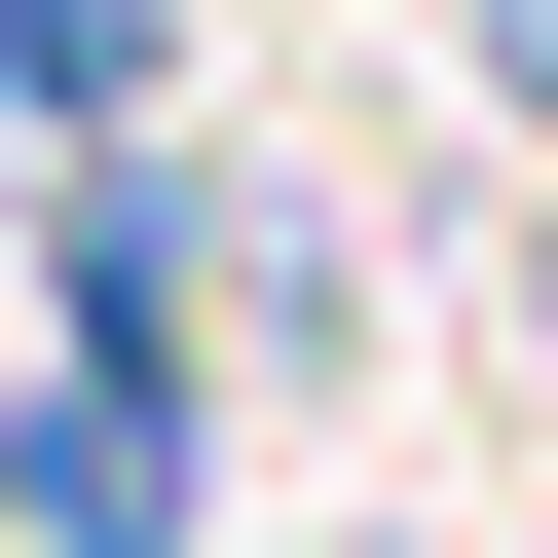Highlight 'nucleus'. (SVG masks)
I'll use <instances>...</instances> for the list:
<instances>
[{"label": "nucleus", "mask_w": 558, "mask_h": 558, "mask_svg": "<svg viewBox=\"0 0 558 558\" xmlns=\"http://www.w3.org/2000/svg\"><path fill=\"white\" fill-rule=\"evenodd\" d=\"M0 521L38 558H186V373H38L0 410Z\"/></svg>", "instance_id": "f257e3e1"}, {"label": "nucleus", "mask_w": 558, "mask_h": 558, "mask_svg": "<svg viewBox=\"0 0 558 558\" xmlns=\"http://www.w3.org/2000/svg\"><path fill=\"white\" fill-rule=\"evenodd\" d=\"M0 112H149V0H0Z\"/></svg>", "instance_id": "f03ea898"}]
</instances>
